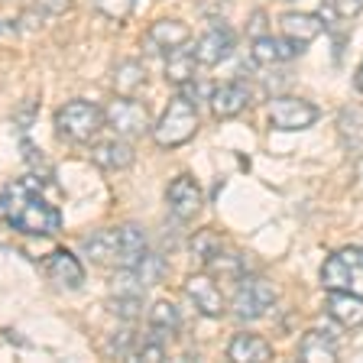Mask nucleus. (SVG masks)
I'll return each mask as SVG.
<instances>
[{
	"mask_svg": "<svg viewBox=\"0 0 363 363\" xmlns=\"http://www.w3.org/2000/svg\"><path fill=\"white\" fill-rule=\"evenodd\" d=\"M0 220L10 224L20 234L52 237L62 227L59 204L49 201L39 179H13L0 191Z\"/></svg>",
	"mask_w": 363,
	"mask_h": 363,
	"instance_id": "nucleus-1",
	"label": "nucleus"
},
{
	"mask_svg": "<svg viewBox=\"0 0 363 363\" xmlns=\"http://www.w3.org/2000/svg\"><path fill=\"white\" fill-rule=\"evenodd\" d=\"M146 234L136 224H123L113 227V230H98L91 234L88 243H84V253H88L94 263L101 266H136L140 259L146 257Z\"/></svg>",
	"mask_w": 363,
	"mask_h": 363,
	"instance_id": "nucleus-2",
	"label": "nucleus"
},
{
	"mask_svg": "<svg viewBox=\"0 0 363 363\" xmlns=\"http://www.w3.org/2000/svg\"><path fill=\"white\" fill-rule=\"evenodd\" d=\"M198 127H201V117H198L195 101L182 91V94H175V98L169 101V107L156 121L152 140H156V146H162V150H179V146H185L191 136L198 133Z\"/></svg>",
	"mask_w": 363,
	"mask_h": 363,
	"instance_id": "nucleus-3",
	"label": "nucleus"
},
{
	"mask_svg": "<svg viewBox=\"0 0 363 363\" xmlns=\"http://www.w3.org/2000/svg\"><path fill=\"white\" fill-rule=\"evenodd\" d=\"M104 127V107H98L94 101H68L55 111V133L65 143H91Z\"/></svg>",
	"mask_w": 363,
	"mask_h": 363,
	"instance_id": "nucleus-4",
	"label": "nucleus"
},
{
	"mask_svg": "<svg viewBox=\"0 0 363 363\" xmlns=\"http://www.w3.org/2000/svg\"><path fill=\"white\" fill-rule=\"evenodd\" d=\"M321 286L328 292L363 295V250L340 247L337 253H331L325 259V266H321Z\"/></svg>",
	"mask_w": 363,
	"mask_h": 363,
	"instance_id": "nucleus-5",
	"label": "nucleus"
},
{
	"mask_svg": "<svg viewBox=\"0 0 363 363\" xmlns=\"http://www.w3.org/2000/svg\"><path fill=\"white\" fill-rule=\"evenodd\" d=\"M279 298V289L272 286V279L266 276H240L234 289V315L243 321H257L266 311L276 305Z\"/></svg>",
	"mask_w": 363,
	"mask_h": 363,
	"instance_id": "nucleus-6",
	"label": "nucleus"
},
{
	"mask_svg": "<svg viewBox=\"0 0 363 363\" xmlns=\"http://www.w3.org/2000/svg\"><path fill=\"white\" fill-rule=\"evenodd\" d=\"M104 121L117 136L136 140V136H143L146 127H150V111H146L143 101L127 98V94H117V98L104 107Z\"/></svg>",
	"mask_w": 363,
	"mask_h": 363,
	"instance_id": "nucleus-7",
	"label": "nucleus"
},
{
	"mask_svg": "<svg viewBox=\"0 0 363 363\" xmlns=\"http://www.w3.org/2000/svg\"><path fill=\"white\" fill-rule=\"evenodd\" d=\"M321 117L315 104H308L305 98H276L269 104V127L272 130H282V133H298V130H308L315 127V121Z\"/></svg>",
	"mask_w": 363,
	"mask_h": 363,
	"instance_id": "nucleus-8",
	"label": "nucleus"
},
{
	"mask_svg": "<svg viewBox=\"0 0 363 363\" xmlns=\"http://www.w3.org/2000/svg\"><path fill=\"white\" fill-rule=\"evenodd\" d=\"M234 30L230 26H224V23H218L214 20L208 30L198 36V43L191 45L195 49V59H198V65H208V68H214V65H220V62L227 59V55L234 52Z\"/></svg>",
	"mask_w": 363,
	"mask_h": 363,
	"instance_id": "nucleus-9",
	"label": "nucleus"
},
{
	"mask_svg": "<svg viewBox=\"0 0 363 363\" xmlns=\"http://www.w3.org/2000/svg\"><path fill=\"white\" fill-rule=\"evenodd\" d=\"M166 201L179 220H195L204 208V195L191 175H175L166 189Z\"/></svg>",
	"mask_w": 363,
	"mask_h": 363,
	"instance_id": "nucleus-10",
	"label": "nucleus"
},
{
	"mask_svg": "<svg viewBox=\"0 0 363 363\" xmlns=\"http://www.w3.org/2000/svg\"><path fill=\"white\" fill-rule=\"evenodd\" d=\"M185 298H189L204 318H220L224 315V295H220L214 276H208V272H198V276L185 279Z\"/></svg>",
	"mask_w": 363,
	"mask_h": 363,
	"instance_id": "nucleus-11",
	"label": "nucleus"
},
{
	"mask_svg": "<svg viewBox=\"0 0 363 363\" xmlns=\"http://www.w3.org/2000/svg\"><path fill=\"white\" fill-rule=\"evenodd\" d=\"M189 43H191V30H189V23H182V20H156L146 30V49L159 55L182 49V45H189Z\"/></svg>",
	"mask_w": 363,
	"mask_h": 363,
	"instance_id": "nucleus-12",
	"label": "nucleus"
},
{
	"mask_svg": "<svg viewBox=\"0 0 363 363\" xmlns=\"http://www.w3.org/2000/svg\"><path fill=\"white\" fill-rule=\"evenodd\" d=\"M328 23L318 13H302V10H292V13L282 16V36L302 52L305 45H311L318 36H325Z\"/></svg>",
	"mask_w": 363,
	"mask_h": 363,
	"instance_id": "nucleus-13",
	"label": "nucleus"
},
{
	"mask_svg": "<svg viewBox=\"0 0 363 363\" xmlns=\"http://www.w3.org/2000/svg\"><path fill=\"white\" fill-rule=\"evenodd\" d=\"M45 272L59 289H82L84 286V266L72 250H52L45 257Z\"/></svg>",
	"mask_w": 363,
	"mask_h": 363,
	"instance_id": "nucleus-14",
	"label": "nucleus"
},
{
	"mask_svg": "<svg viewBox=\"0 0 363 363\" xmlns=\"http://www.w3.org/2000/svg\"><path fill=\"white\" fill-rule=\"evenodd\" d=\"M211 113L220 117V121H230V117H240L243 111L250 107V88L243 82H230V84H220V88L211 91Z\"/></svg>",
	"mask_w": 363,
	"mask_h": 363,
	"instance_id": "nucleus-15",
	"label": "nucleus"
},
{
	"mask_svg": "<svg viewBox=\"0 0 363 363\" xmlns=\"http://www.w3.org/2000/svg\"><path fill=\"white\" fill-rule=\"evenodd\" d=\"M94 166L104 172H121V169L133 166V146L127 143V136H113V140H101L91 150Z\"/></svg>",
	"mask_w": 363,
	"mask_h": 363,
	"instance_id": "nucleus-16",
	"label": "nucleus"
},
{
	"mask_svg": "<svg viewBox=\"0 0 363 363\" xmlns=\"http://www.w3.org/2000/svg\"><path fill=\"white\" fill-rule=\"evenodd\" d=\"M292 55H298V49H295L286 36H282V39L257 36V39H253V49H250V59H253V65H259V68L282 65V62H289Z\"/></svg>",
	"mask_w": 363,
	"mask_h": 363,
	"instance_id": "nucleus-17",
	"label": "nucleus"
},
{
	"mask_svg": "<svg viewBox=\"0 0 363 363\" xmlns=\"http://www.w3.org/2000/svg\"><path fill=\"white\" fill-rule=\"evenodd\" d=\"M328 315H331L340 328H360L363 325V295L328 292Z\"/></svg>",
	"mask_w": 363,
	"mask_h": 363,
	"instance_id": "nucleus-18",
	"label": "nucleus"
},
{
	"mask_svg": "<svg viewBox=\"0 0 363 363\" xmlns=\"http://www.w3.org/2000/svg\"><path fill=\"white\" fill-rule=\"evenodd\" d=\"M337 133L350 156H363V104H350L340 111Z\"/></svg>",
	"mask_w": 363,
	"mask_h": 363,
	"instance_id": "nucleus-19",
	"label": "nucleus"
},
{
	"mask_svg": "<svg viewBox=\"0 0 363 363\" xmlns=\"http://www.w3.org/2000/svg\"><path fill=\"white\" fill-rule=\"evenodd\" d=\"M227 357L237 363H266V360H272V347H269V340L257 337V334H237L227 344Z\"/></svg>",
	"mask_w": 363,
	"mask_h": 363,
	"instance_id": "nucleus-20",
	"label": "nucleus"
},
{
	"mask_svg": "<svg viewBox=\"0 0 363 363\" xmlns=\"http://www.w3.org/2000/svg\"><path fill=\"white\" fill-rule=\"evenodd\" d=\"M298 357L308 363L321 360V363H331L337 360V337L328 331H308L302 337V344H298Z\"/></svg>",
	"mask_w": 363,
	"mask_h": 363,
	"instance_id": "nucleus-21",
	"label": "nucleus"
},
{
	"mask_svg": "<svg viewBox=\"0 0 363 363\" xmlns=\"http://www.w3.org/2000/svg\"><path fill=\"white\" fill-rule=\"evenodd\" d=\"M111 84H113V91H117V94H127V98H133L136 91L146 84V68L140 65L136 59H123L121 65L113 68Z\"/></svg>",
	"mask_w": 363,
	"mask_h": 363,
	"instance_id": "nucleus-22",
	"label": "nucleus"
},
{
	"mask_svg": "<svg viewBox=\"0 0 363 363\" xmlns=\"http://www.w3.org/2000/svg\"><path fill=\"white\" fill-rule=\"evenodd\" d=\"M195 65H198L195 49H189V45L166 52V78L172 84H189L195 78Z\"/></svg>",
	"mask_w": 363,
	"mask_h": 363,
	"instance_id": "nucleus-23",
	"label": "nucleus"
},
{
	"mask_svg": "<svg viewBox=\"0 0 363 363\" xmlns=\"http://www.w3.org/2000/svg\"><path fill=\"white\" fill-rule=\"evenodd\" d=\"M182 318H179V308L172 302H152L150 305V328L156 337H172L179 331Z\"/></svg>",
	"mask_w": 363,
	"mask_h": 363,
	"instance_id": "nucleus-24",
	"label": "nucleus"
},
{
	"mask_svg": "<svg viewBox=\"0 0 363 363\" xmlns=\"http://www.w3.org/2000/svg\"><path fill=\"white\" fill-rule=\"evenodd\" d=\"M111 308H113V315L121 318V321H136V318L143 315V295H136V292H113L111 295Z\"/></svg>",
	"mask_w": 363,
	"mask_h": 363,
	"instance_id": "nucleus-25",
	"label": "nucleus"
},
{
	"mask_svg": "<svg viewBox=\"0 0 363 363\" xmlns=\"http://www.w3.org/2000/svg\"><path fill=\"white\" fill-rule=\"evenodd\" d=\"M91 4L111 23H127L130 16L136 13V0H91Z\"/></svg>",
	"mask_w": 363,
	"mask_h": 363,
	"instance_id": "nucleus-26",
	"label": "nucleus"
},
{
	"mask_svg": "<svg viewBox=\"0 0 363 363\" xmlns=\"http://www.w3.org/2000/svg\"><path fill=\"white\" fill-rule=\"evenodd\" d=\"M208 266H211V272H224V276H234V279H240V257H234V253H214L211 259H208Z\"/></svg>",
	"mask_w": 363,
	"mask_h": 363,
	"instance_id": "nucleus-27",
	"label": "nucleus"
},
{
	"mask_svg": "<svg viewBox=\"0 0 363 363\" xmlns=\"http://www.w3.org/2000/svg\"><path fill=\"white\" fill-rule=\"evenodd\" d=\"M218 250H220V240L211 234V230H204V234H198V237H195V253L204 259V263H208V259H211L214 253H218Z\"/></svg>",
	"mask_w": 363,
	"mask_h": 363,
	"instance_id": "nucleus-28",
	"label": "nucleus"
},
{
	"mask_svg": "<svg viewBox=\"0 0 363 363\" xmlns=\"http://www.w3.org/2000/svg\"><path fill=\"white\" fill-rule=\"evenodd\" d=\"M328 7H331L340 20H354V16H360L363 0H328Z\"/></svg>",
	"mask_w": 363,
	"mask_h": 363,
	"instance_id": "nucleus-29",
	"label": "nucleus"
},
{
	"mask_svg": "<svg viewBox=\"0 0 363 363\" xmlns=\"http://www.w3.org/2000/svg\"><path fill=\"white\" fill-rule=\"evenodd\" d=\"M136 360H146V363L166 360V347L159 344V337H152V340H146L143 347H136Z\"/></svg>",
	"mask_w": 363,
	"mask_h": 363,
	"instance_id": "nucleus-30",
	"label": "nucleus"
},
{
	"mask_svg": "<svg viewBox=\"0 0 363 363\" xmlns=\"http://www.w3.org/2000/svg\"><path fill=\"white\" fill-rule=\"evenodd\" d=\"M72 4H75V0H36V7L49 16H59V13H65V10H72Z\"/></svg>",
	"mask_w": 363,
	"mask_h": 363,
	"instance_id": "nucleus-31",
	"label": "nucleus"
},
{
	"mask_svg": "<svg viewBox=\"0 0 363 363\" xmlns=\"http://www.w3.org/2000/svg\"><path fill=\"white\" fill-rule=\"evenodd\" d=\"M250 23H253V26H250V36H253V39H257V36H266V13H263V16L253 13V20H250Z\"/></svg>",
	"mask_w": 363,
	"mask_h": 363,
	"instance_id": "nucleus-32",
	"label": "nucleus"
},
{
	"mask_svg": "<svg viewBox=\"0 0 363 363\" xmlns=\"http://www.w3.org/2000/svg\"><path fill=\"white\" fill-rule=\"evenodd\" d=\"M357 91L363 94V62H360V68H357Z\"/></svg>",
	"mask_w": 363,
	"mask_h": 363,
	"instance_id": "nucleus-33",
	"label": "nucleus"
},
{
	"mask_svg": "<svg viewBox=\"0 0 363 363\" xmlns=\"http://www.w3.org/2000/svg\"><path fill=\"white\" fill-rule=\"evenodd\" d=\"M286 4H292V0H286Z\"/></svg>",
	"mask_w": 363,
	"mask_h": 363,
	"instance_id": "nucleus-34",
	"label": "nucleus"
}]
</instances>
